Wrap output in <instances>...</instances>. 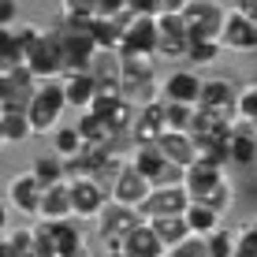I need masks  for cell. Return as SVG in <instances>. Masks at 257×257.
Masks as SVG:
<instances>
[{
    "label": "cell",
    "mask_w": 257,
    "mask_h": 257,
    "mask_svg": "<svg viewBox=\"0 0 257 257\" xmlns=\"http://www.w3.org/2000/svg\"><path fill=\"white\" fill-rule=\"evenodd\" d=\"M183 183H187L194 201H205V205L224 212L231 205V183L224 179V164L209 161V157H198L187 172H183Z\"/></svg>",
    "instance_id": "6da1fadb"
},
{
    "label": "cell",
    "mask_w": 257,
    "mask_h": 257,
    "mask_svg": "<svg viewBox=\"0 0 257 257\" xmlns=\"http://www.w3.org/2000/svg\"><path fill=\"white\" fill-rule=\"evenodd\" d=\"M19 38H23V49H26V67H30L41 82L64 75V49H60L56 30L45 34V30H38V26L26 23L19 30Z\"/></svg>",
    "instance_id": "7a4b0ae2"
},
{
    "label": "cell",
    "mask_w": 257,
    "mask_h": 257,
    "mask_svg": "<svg viewBox=\"0 0 257 257\" xmlns=\"http://www.w3.org/2000/svg\"><path fill=\"white\" fill-rule=\"evenodd\" d=\"M64 108H71L67 93H64V82H60V78H45V82L38 86V93H34L30 108H26L30 112V123H34V135H52V127L60 123Z\"/></svg>",
    "instance_id": "3957f363"
},
{
    "label": "cell",
    "mask_w": 257,
    "mask_h": 257,
    "mask_svg": "<svg viewBox=\"0 0 257 257\" xmlns=\"http://www.w3.org/2000/svg\"><path fill=\"white\" fill-rule=\"evenodd\" d=\"M56 38H60V49H64V75L67 71H90L93 67V60H97V41H93V34H90V26H78V23H67L56 30Z\"/></svg>",
    "instance_id": "277c9868"
},
{
    "label": "cell",
    "mask_w": 257,
    "mask_h": 257,
    "mask_svg": "<svg viewBox=\"0 0 257 257\" xmlns=\"http://www.w3.org/2000/svg\"><path fill=\"white\" fill-rule=\"evenodd\" d=\"M142 220H146V216H142L135 205H123V201H108V205L101 209V216H97V231H101L104 250H119L123 238L135 231Z\"/></svg>",
    "instance_id": "5b68a950"
},
{
    "label": "cell",
    "mask_w": 257,
    "mask_h": 257,
    "mask_svg": "<svg viewBox=\"0 0 257 257\" xmlns=\"http://www.w3.org/2000/svg\"><path fill=\"white\" fill-rule=\"evenodd\" d=\"M187 23L194 41H220L224 38V23H227V8L220 0H187Z\"/></svg>",
    "instance_id": "8992f818"
},
{
    "label": "cell",
    "mask_w": 257,
    "mask_h": 257,
    "mask_svg": "<svg viewBox=\"0 0 257 257\" xmlns=\"http://www.w3.org/2000/svg\"><path fill=\"white\" fill-rule=\"evenodd\" d=\"M41 78L26 64L19 67H0V108H30Z\"/></svg>",
    "instance_id": "52a82bcc"
},
{
    "label": "cell",
    "mask_w": 257,
    "mask_h": 257,
    "mask_svg": "<svg viewBox=\"0 0 257 257\" xmlns=\"http://www.w3.org/2000/svg\"><path fill=\"white\" fill-rule=\"evenodd\" d=\"M138 168L142 175H146L153 187H168V183H183V168L172 164L168 157L161 153V146L157 142H138L135 146V161H131Z\"/></svg>",
    "instance_id": "ba28073f"
},
{
    "label": "cell",
    "mask_w": 257,
    "mask_h": 257,
    "mask_svg": "<svg viewBox=\"0 0 257 257\" xmlns=\"http://www.w3.org/2000/svg\"><path fill=\"white\" fill-rule=\"evenodd\" d=\"M71 201H75L78 220H97L101 209L112 201V190L104 187V179H97V175H75V179H71Z\"/></svg>",
    "instance_id": "9c48e42d"
},
{
    "label": "cell",
    "mask_w": 257,
    "mask_h": 257,
    "mask_svg": "<svg viewBox=\"0 0 257 257\" xmlns=\"http://www.w3.org/2000/svg\"><path fill=\"white\" fill-rule=\"evenodd\" d=\"M190 190L187 183H168V187H153L149 190V198L142 201V216L146 220H157V216H179V212L190 209Z\"/></svg>",
    "instance_id": "30bf717a"
},
{
    "label": "cell",
    "mask_w": 257,
    "mask_h": 257,
    "mask_svg": "<svg viewBox=\"0 0 257 257\" xmlns=\"http://www.w3.org/2000/svg\"><path fill=\"white\" fill-rule=\"evenodd\" d=\"M157 45H161V23H157V15H135L131 12L127 30H123L119 56H135V52H149V56H153Z\"/></svg>",
    "instance_id": "8fae6325"
},
{
    "label": "cell",
    "mask_w": 257,
    "mask_h": 257,
    "mask_svg": "<svg viewBox=\"0 0 257 257\" xmlns=\"http://www.w3.org/2000/svg\"><path fill=\"white\" fill-rule=\"evenodd\" d=\"M198 108L212 112V116H224L227 123H238V90L227 82V78H209L205 90H201Z\"/></svg>",
    "instance_id": "7c38bea8"
},
{
    "label": "cell",
    "mask_w": 257,
    "mask_h": 257,
    "mask_svg": "<svg viewBox=\"0 0 257 257\" xmlns=\"http://www.w3.org/2000/svg\"><path fill=\"white\" fill-rule=\"evenodd\" d=\"M201 90H205V78L194 67H175L172 75L164 78V101H179V104H201Z\"/></svg>",
    "instance_id": "4fadbf2b"
},
{
    "label": "cell",
    "mask_w": 257,
    "mask_h": 257,
    "mask_svg": "<svg viewBox=\"0 0 257 257\" xmlns=\"http://www.w3.org/2000/svg\"><path fill=\"white\" fill-rule=\"evenodd\" d=\"M149 190H153V183H149L131 161L123 164L119 175L112 179V201H123V205H135V209H142V201L149 198Z\"/></svg>",
    "instance_id": "5bb4252c"
},
{
    "label": "cell",
    "mask_w": 257,
    "mask_h": 257,
    "mask_svg": "<svg viewBox=\"0 0 257 257\" xmlns=\"http://www.w3.org/2000/svg\"><path fill=\"white\" fill-rule=\"evenodd\" d=\"M164 131H168V104H164V97H149L138 108L131 135H135V142H157Z\"/></svg>",
    "instance_id": "9a60e30c"
},
{
    "label": "cell",
    "mask_w": 257,
    "mask_h": 257,
    "mask_svg": "<svg viewBox=\"0 0 257 257\" xmlns=\"http://www.w3.org/2000/svg\"><path fill=\"white\" fill-rule=\"evenodd\" d=\"M41 198H45V183L34 172H23V175H15V179L8 183V201H12V209L26 212V216H38Z\"/></svg>",
    "instance_id": "2e32d148"
},
{
    "label": "cell",
    "mask_w": 257,
    "mask_h": 257,
    "mask_svg": "<svg viewBox=\"0 0 257 257\" xmlns=\"http://www.w3.org/2000/svg\"><path fill=\"white\" fill-rule=\"evenodd\" d=\"M157 146H161V153L168 157L172 164H179L183 172L201 157V146H198V138L190 135V131H175V127H168L161 138H157Z\"/></svg>",
    "instance_id": "e0dca14e"
},
{
    "label": "cell",
    "mask_w": 257,
    "mask_h": 257,
    "mask_svg": "<svg viewBox=\"0 0 257 257\" xmlns=\"http://www.w3.org/2000/svg\"><path fill=\"white\" fill-rule=\"evenodd\" d=\"M157 82V67L149 52H135V56H123V93H146Z\"/></svg>",
    "instance_id": "ac0fdd59"
},
{
    "label": "cell",
    "mask_w": 257,
    "mask_h": 257,
    "mask_svg": "<svg viewBox=\"0 0 257 257\" xmlns=\"http://www.w3.org/2000/svg\"><path fill=\"white\" fill-rule=\"evenodd\" d=\"M224 49H231V52H253L257 49V23H250L242 12H235L227 15V23H224Z\"/></svg>",
    "instance_id": "d6986e66"
},
{
    "label": "cell",
    "mask_w": 257,
    "mask_h": 257,
    "mask_svg": "<svg viewBox=\"0 0 257 257\" xmlns=\"http://www.w3.org/2000/svg\"><path fill=\"white\" fill-rule=\"evenodd\" d=\"M119 250L127 253V257H164V253H168V246L161 242L157 227L149 224V220H142L135 231L123 238V246H119Z\"/></svg>",
    "instance_id": "ffe728a7"
},
{
    "label": "cell",
    "mask_w": 257,
    "mask_h": 257,
    "mask_svg": "<svg viewBox=\"0 0 257 257\" xmlns=\"http://www.w3.org/2000/svg\"><path fill=\"white\" fill-rule=\"evenodd\" d=\"M60 82H64V93H67L71 108L86 112L93 104V97H97V75L93 71H67V75H60Z\"/></svg>",
    "instance_id": "44dd1931"
},
{
    "label": "cell",
    "mask_w": 257,
    "mask_h": 257,
    "mask_svg": "<svg viewBox=\"0 0 257 257\" xmlns=\"http://www.w3.org/2000/svg\"><path fill=\"white\" fill-rule=\"evenodd\" d=\"M41 220H67L75 216V201H71V179H60L45 187V198H41V209H38Z\"/></svg>",
    "instance_id": "7402d4cb"
},
{
    "label": "cell",
    "mask_w": 257,
    "mask_h": 257,
    "mask_svg": "<svg viewBox=\"0 0 257 257\" xmlns=\"http://www.w3.org/2000/svg\"><path fill=\"white\" fill-rule=\"evenodd\" d=\"M49 231H52V242H56L60 257H71V253H82L86 242H82V227H78V216H67V220H45Z\"/></svg>",
    "instance_id": "603a6c76"
},
{
    "label": "cell",
    "mask_w": 257,
    "mask_h": 257,
    "mask_svg": "<svg viewBox=\"0 0 257 257\" xmlns=\"http://www.w3.org/2000/svg\"><path fill=\"white\" fill-rule=\"evenodd\" d=\"M30 135H34V123L26 108H0V138H4V146L26 142Z\"/></svg>",
    "instance_id": "cb8c5ba5"
},
{
    "label": "cell",
    "mask_w": 257,
    "mask_h": 257,
    "mask_svg": "<svg viewBox=\"0 0 257 257\" xmlns=\"http://www.w3.org/2000/svg\"><path fill=\"white\" fill-rule=\"evenodd\" d=\"M78 131H82L86 146H112V138H116V127L108 123V116H101V112H82V119H78Z\"/></svg>",
    "instance_id": "d4e9b609"
},
{
    "label": "cell",
    "mask_w": 257,
    "mask_h": 257,
    "mask_svg": "<svg viewBox=\"0 0 257 257\" xmlns=\"http://www.w3.org/2000/svg\"><path fill=\"white\" fill-rule=\"evenodd\" d=\"M253 161H257V131L238 119V127L231 131V164H253Z\"/></svg>",
    "instance_id": "484cf974"
},
{
    "label": "cell",
    "mask_w": 257,
    "mask_h": 257,
    "mask_svg": "<svg viewBox=\"0 0 257 257\" xmlns=\"http://www.w3.org/2000/svg\"><path fill=\"white\" fill-rule=\"evenodd\" d=\"M0 257H38V238H34V227H23V231H8V227H4Z\"/></svg>",
    "instance_id": "4316f807"
},
{
    "label": "cell",
    "mask_w": 257,
    "mask_h": 257,
    "mask_svg": "<svg viewBox=\"0 0 257 257\" xmlns=\"http://www.w3.org/2000/svg\"><path fill=\"white\" fill-rule=\"evenodd\" d=\"M149 224L157 227V235H161V242L172 250V246H179L183 238H190V224H187V212H179V216H157V220H149Z\"/></svg>",
    "instance_id": "83f0119b"
},
{
    "label": "cell",
    "mask_w": 257,
    "mask_h": 257,
    "mask_svg": "<svg viewBox=\"0 0 257 257\" xmlns=\"http://www.w3.org/2000/svg\"><path fill=\"white\" fill-rule=\"evenodd\" d=\"M187 224H190V231H194V235H212V231L220 227V209L205 205V201H190V209H187Z\"/></svg>",
    "instance_id": "f1b7e54d"
},
{
    "label": "cell",
    "mask_w": 257,
    "mask_h": 257,
    "mask_svg": "<svg viewBox=\"0 0 257 257\" xmlns=\"http://www.w3.org/2000/svg\"><path fill=\"white\" fill-rule=\"evenodd\" d=\"M52 146H56L60 161H71V157H78L86 149V138H82L78 127H60L56 135H52Z\"/></svg>",
    "instance_id": "f546056e"
},
{
    "label": "cell",
    "mask_w": 257,
    "mask_h": 257,
    "mask_svg": "<svg viewBox=\"0 0 257 257\" xmlns=\"http://www.w3.org/2000/svg\"><path fill=\"white\" fill-rule=\"evenodd\" d=\"M30 172L38 175L45 187H52V183H60V179H67V164H64V161H52V157H38Z\"/></svg>",
    "instance_id": "4dcf8cb0"
},
{
    "label": "cell",
    "mask_w": 257,
    "mask_h": 257,
    "mask_svg": "<svg viewBox=\"0 0 257 257\" xmlns=\"http://www.w3.org/2000/svg\"><path fill=\"white\" fill-rule=\"evenodd\" d=\"M235 257H257V216L235 231Z\"/></svg>",
    "instance_id": "1f68e13d"
},
{
    "label": "cell",
    "mask_w": 257,
    "mask_h": 257,
    "mask_svg": "<svg viewBox=\"0 0 257 257\" xmlns=\"http://www.w3.org/2000/svg\"><path fill=\"white\" fill-rule=\"evenodd\" d=\"M220 49H224V41H194V45H190V56H187V64H194V67L216 64V60H220Z\"/></svg>",
    "instance_id": "d6a6232c"
},
{
    "label": "cell",
    "mask_w": 257,
    "mask_h": 257,
    "mask_svg": "<svg viewBox=\"0 0 257 257\" xmlns=\"http://www.w3.org/2000/svg\"><path fill=\"white\" fill-rule=\"evenodd\" d=\"M168 257H212V250H209L205 235H190V238H183L179 246H172Z\"/></svg>",
    "instance_id": "836d02e7"
},
{
    "label": "cell",
    "mask_w": 257,
    "mask_h": 257,
    "mask_svg": "<svg viewBox=\"0 0 257 257\" xmlns=\"http://www.w3.org/2000/svg\"><path fill=\"white\" fill-rule=\"evenodd\" d=\"M164 104H168V127H175V131H190L198 104H179V101H164Z\"/></svg>",
    "instance_id": "e575fe53"
},
{
    "label": "cell",
    "mask_w": 257,
    "mask_h": 257,
    "mask_svg": "<svg viewBox=\"0 0 257 257\" xmlns=\"http://www.w3.org/2000/svg\"><path fill=\"white\" fill-rule=\"evenodd\" d=\"M135 116H138V112H135V104H131L127 97H123L116 108L108 112V123L116 127V135H119V131H131V127H135Z\"/></svg>",
    "instance_id": "d590c367"
},
{
    "label": "cell",
    "mask_w": 257,
    "mask_h": 257,
    "mask_svg": "<svg viewBox=\"0 0 257 257\" xmlns=\"http://www.w3.org/2000/svg\"><path fill=\"white\" fill-rule=\"evenodd\" d=\"M209 238V250H212V257H235V235L231 231H212V235H205Z\"/></svg>",
    "instance_id": "8d00e7d4"
},
{
    "label": "cell",
    "mask_w": 257,
    "mask_h": 257,
    "mask_svg": "<svg viewBox=\"0 0 257 257\" xmlns=\"http://www.w3.org/2000/svg\"><path fill=\"white\" fill-rule=\"evenodd\" d=\"M64 4V15H75V19H97V0H60Z\"/></svg>",
    "instance_id": "74e56055"
},
{
    "label": "cell",
    "mask_w": 257,
    "mask_h": 257,
    "mask_svg": "<svg viewBox=\"0 0 257 257\" xmlns=\"http://www.w3.org/2000/svg\"><path fill=\"white\" fill-rule=\"evenodd\" d=\"M131 12L135 15H161L164 0H131Z\"/></svg>",
    "instance_id": "f35d334b"
},
{
    "label": "cell",
    "mask_w": 257,
    "mask_h": 257,
    "mask_svg": "<svg viewBox=\"0 0 257 257\" xmlns=\"http://www.w3.org/2000/svg\"><path fill=\"white\" fill-rule=\"evenodd\" d=\"M235 8H238L250 23H257V0H235Z\"/></svg>",
    "instance_id": "ab89813d"
},
{
    "label": "cell",
    "mask_w": 257,
    "mask_h": 257,
    "mask_svg": "<svg viewBox=\"0 0 257 257\" xmlns=\"http://www.w3.org/2000/svg\"><path fill=\"white\" fill-rule=\"evenodd\" d=\"M0 23L4 26L15 23V0H4V4H0Z\"/></svg>",
    "instance_id": "60d3db41"
},
{
    "label": "cell",
    "mask_w": 257,
    "mask_h": 257,
    "mask_svg": "<svg viewBox=\"0 0 257 257\" xmlns=\"http://www.w3.org/2000/svg\"><path fill=\"white\" fill-rule=\"evenodd\" d=\"M104 257H127V253H123V250H108V253H104Z\"/></svg>",
    "instance_id": "b9f144b4"
},
{
    "label": "cell",
    "mask_w": 257,
    "mask_h": 257,
    "mask_svg": "<svg viewBox=\"0 0 257 257\" xmlns=\"http://www.w3.org/2000/svg\"><path fill=\"white\" fill-rule=\"evenodd\" d=\"M71 257H86V250H82V253H71Z\"/></svg>",
    "instance_id": "7bdbcfd3"
}]
</instances>
